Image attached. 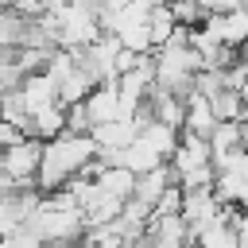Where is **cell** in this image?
Listing matches in <instances>:
<instances>
[{
    "instance_id": "obj_1",
    "label": "cell",
    "mask_w": 248,
    "mask_h": 248,
    "mask_svg": "<svg viewBox=\"0 0 248 248\" xmlns=\"http://www.w3.org/2000/svg\"><path fill=\"white\" fill-rule=\"evenodd\" d=\"M97 155V143L89 132H58L43 140L39 167H35V186L39 190H58L66 178H74L89 159Z\"/></svg>"
},
{
    "instance_id": "obj_2",
    "label": "cell",
    "mask_w": 248,
    "mask_h": 248,
    "mask_svg": "<svg viewBox=\"0 0 248 248\" xmlns=\"http://www.w3.org/2000/svg\"><path fill=\"white\" fill-rule=\"evenodd\" d=\"M39 151H43V140H35V136H19L12 143H0V170L16 186H35Z\"/></svg>"
},
{
    "instance_id": "obj_3",
    "label": "cell",
    "mask_w": 248,
    "mask_h": 248,
    "mask_svg": "<svg viewBox=\"0 0 248 248\" xmlns=\"http://www.w3.org/2000/svg\"><path fill=\"white\" fill-rule=\"evenodd\" d=\"M221 205H225V202L213 194V186L182 190V205H178V217H182L186 232H194V229H202L205 221H213V217L221 213Z\"/></svg>"
},
{
    "instance_id": "obj_4",
    "label": "cell",
    "mask_w": 248,
    "mask_h": 248,
    "mask_svg": "<svg viewBox=\"0 0 248 248\" xmlns=\"http://www.w3.org/2000/svg\"><path fill=\"white\" fill-rule=\"evenodd\" d=\"M81 105H85L89 124H101V120L120 116V93H116V81H93V89L81 97Z\"/></svg>"
},
{
    "instance_id": "obj_5",
    "label": "cell",
    "mask_w": 248,
    "mask_h": 248,
    "mask_svg": "<svg viewBox=\"0 0 248 248\" xmlns=\"http://www.w3.org/2000/svg\"><path fill=\"white\" fill-rule=\"evenodd\" d=\"M213 124H217V116H213L209 97L198 93V89H190V93L182 97V128H186V132H198V136H209Z\"/></svg>"
},
{
    "instance_id": "obj_6",
    "label": "cell",
    "mask_w": 248,
    "mask_h": 248,
    "mask_svg": "<svg viewBox=\"0 0 248 248\" xmlns=\"http://www.w3.org/2000/svg\"><path fill=\"white\" fill-rule=\"evenodd\" d=\"M140 132V124L132 120V116H112V120H101V124H89V136H93V143L97 147H124L132 136Z\"/></svg>"
},
{
    "instance_id": "obj_7",
    "label": "cell",
    "mask_w": 248,
    "mask_h": 248,
    "mask_svg": "<svg viewBox=\"0 0 248 248\" xmlns=\"http://www.w3.org/2000/svg\"><path fill=\"white\" fill-rule=\"evenodd\" d=\"M167 182H174V174H170V163L163 159V163H155V167H147V170H140V174L132 178V198H140L143 205H151V202L163 194Z\"/></svg>"
},
{
    "instance_id": "obj_8",
    "label": "cell",
    "mask_w": 248,
    "mask_h": 248,
    "mask_svg": "<svg viewBox=\"0 0 248 248\" xmlns=\"http://www.w3.org/2000/svg\"><path fill=\"white\" fill-rule=\"evenodd\" d=\"M209 105H213V116L217 120H240L244 116V93H236V89L209 93Z\"/></svg>"
},
{
    "instance_id": "obj_9",
    "label": "cell",
    "mask_w": 248,
    "mask_h": 248,
    "mask_svg": "<svg viewBox=\"0 0 248 248\" xmlns=\"http://www.w3.org/2000/svg\"><path fill=\"white\" fill-rule=\"evenodd\" d=\"M23 27H27V16H19L8 4H0V50H12L23 39Z\"/></svg>"
},
{
    "instance_id": "obj_10",
    "label": "cell",
    "mask_w": 248,
    "mask_h": 248,
    "mask_svg": "<svg viewBox=\"0 0 248 248\" xmlns=\"http://www.w3.org/2000/svg\"><path fill=\"white\" fill-rule=\"evenodd\" d=\"M62 132H89V116H85V105H81V101L66 105V124H62Z\"/></svg>"
}]
</instances>
